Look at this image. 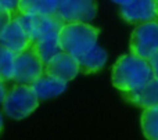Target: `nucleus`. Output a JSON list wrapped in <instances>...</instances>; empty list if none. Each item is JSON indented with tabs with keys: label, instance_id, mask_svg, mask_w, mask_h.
<instances>
[{
	"label": "nucleus",
	"instance_id": "f257e3e1",
	"mask_svg": "<svg viewBox=\"0 0 158 140\" xmlns=\"http://www.w3.org/2000/svg\"><path fill=\"white\" fill-rule=\"evenodd\" d=\"M153 78V71L148 61L131 53L119 57L112 67V85L122 92V94L143 88Z\"/></svg>",
	"mask_w": 158,
	"mask_h": 140
},
{
	"label": "nucleus",
	"instance_id": "f03ea898",
	"mask_svg": "<svg viewBox=\"0 0 158 140\" xmlns=\"http://www.w3.org/2000/svg\"><path fill=\"white\" fill-rule=\"evenodd\" d=\"M100 31L90 24H64L58 32L61 51L78 58L97 46Z\"/></svg>",
	"mask_w": 158,
	"mask_h": 140
},
{
	"label": "nucleus",
	"instance_id": "7ed1b4c3",
	"mask_svg": "<svg viewBox=\"0 0 158 140\" xmlns=\"http://www.w3.org/2000/svg\"><path fill=\"white\" fill-rule=\"evenodd\" d=\"M3 113L11 119H24L39 107V99L32 86L15 85L7 90L3 101Z\"/></svg>",
	"mask_w": 158,
	"mask_h": 140
},
{
	"label": "nucleus",
	"instance_id": "20e7f679",
	"mask_svg": "<svg viewBox=\"0 0 158 140\" xmlns=\"http://www.w3.org/2000/svg\"><path fill=\"white\" fill-rule=\"evenodd\" d=\"M131 54L150 60L158 53V21L137 25L131 35Z\"/></svg>",
	"mask_w": 158,
	"mask_h": 140
},
{
	"label": "nucleus",
	"instance_id": "39448f33",
	"mask_svg": "<svg viewBox=\"0 0 158 140\" xmlns=\"http://www.w3.org/2000/svg\"><path fill=\"white\" fill-rule=\"evenodd\" d=\"M44 75V64L40 61L35 50L31 47L27 51L15 56L13 68V80L17 85L32 86Z\"/></svg>",
	"mask_w": 158,
	"mask_h": 140
},
{
	"label": "nucleus",
	"instance_id": "423d86ee",
	"mask_svg": "<svg viewBox=\"0 0 158 140\" xmlns=\"http://www.w3.org/2000/svg\"><path fill=\"white\" fill-rule=\"evenodd\" d=\"M97 13V4L92 0L58 2L57 15L64 24H89Z\"/></svg>",
	"mask_w": 158,
	"mask_h": 140
},
{
	"label": "nucleus",
	"instance_id": "0eeeda50",
	"mask_svg": "<svg viewBox=\"0 0 158 140\" xmlns=\"http://www.w3.org/2000/svg\"><path fill=\"white\" fill-rule=\"evenodd\" d=\"M15 18L33 42L50 33H58L64 25L57 14L56 15H19L18 14Z\"/></svg>",
	"mask_w": 158,
	"mask_h": 140
},
{
	"label": "nucleus",
	"instance_id": "6e6552de",
	"mask_svg": "<svg viewBox=\"0 0 158 140\" xmlns=\"http://www.w3.org/2000/svg\"><path fill=\"white\" fill-rule=\"evenodd\" d=\"M119 14L126 22L133 25H142L146 22L158 21V3L154 0H135V2H121Z\"/></svg>",
	"mask_w": 158,
	"mask_h": 140
},
{
	"label": "nucleus",
	"instance_id": "1a4fd4ad",
	"mask_svg": "<svg viewBox=\"0 0 158 140\" xmlns=\"http://www.w3.org/2000/svg\"><path fill=\"white\" fill-rule=\"evenodd\" d=\"M32 38L25 32L17 18H13L10 24L4 28V31L0 35V44L8 49L14 54H21L32 47Z\"/></svg>",
	"mask_w": 158,
	"mask_h": 140
},
{
	"label": "nucleus",
	"instance_id": "9d476101",
	"mask_svg": "<svg viewBox=\"0 0 158 140\" xmlns=\"http://www.w3.org/2000/svg\"><path fill=\"white\" fill-rule=\"evenodd\" d=\"M44 74L68 83L79 74V65L75 57L61 51L44 65Z\"/></svg>",
	"mask_w": 158,
	"mask_h": 140
},
{
	"label": "nucleus",
	"instance_id": "9b49d317",
	"mask_svg": "<svg viewBox=\"0 0 158 140\" xmlns=\"http://www.w3.org/2000/svg\"><path fill=\"white\" fill-rule=\"evenodd\" d=\"M123 97L129 103L143 108V110L158 107V79L153 78L143 88L131 92V93H123Z\"/></svg>",
	"mask_w": 158,
	"mask_h": 140
},
{
	"label": "nucleus",
	"instance_id": "f8f14e48",
	"mask_svg": "<svg viewBox=\"0 0 158 140\" xmlns=\"http://www.w3.org/2000/svg\"><path fill=\"white\" fill-rule=\"evenodd\" d=\"M79 72L85 75L98 72L107 63V51L101 46H94L90 51L85 53L83 56L77 58Z\"/></svg>",
	"mask_w": 158,
	"mask_h": 140
},
{
	"label": "nucleus",
	"instance_id": "ddd939ff",
	"mask_svg": "<svg viewBox=\"0 0 158 140\" xmlns=\"http://www.w3.org/2000/svg\"><path fill=\"white\" fill-rule=\"evenodd\" d=\"M32 89L35 92V94L38 96L39 101H40V100L53 99V97H57L61 93H64L67 89V83L44 74L40 79H38L33 83Z\"/></svg>",
	"mask_w": 158,
	"mask_h": 140
},
{
	"label": "nucleus",
	"instance_id": "4468645a",
	"mask_svg": "<svg viewBox=\"0 0 158 140\" xmlns=\"http://www.w3.org/2000/svg\"><path fill=\"white\" fill-rule=\"evenodd\" d=\"M58 2L56 0H19V15H56Z\"/></svg>",
	"mask_w": 158,
	"mask_h": 140
},
{
	"label": "nucleus",
	"instance_id": "2eb2a0df",
	"mask_svg": "<svg viewBox=\"0 0 158 140\" xmlns=\"http://www.w3.org/2000/svg\"><path fill=\"white\" fill-rule=\"evenodd\" d=\"M32 49L35 50V53L44 65L49 64L58 53H61L58 33H50V35L35 40L32 43Z\"/></svg>",
	"mask_w": 158,
	"mask_h": 140
},
{
	"label": "nucleus",
	"instance_id": "dca6fc26",
	"mask_svg": "<svg viewBox=\"0 0 158 140\" xmlns=\"http://www.w3.org/2000/svg\"><path fill=\"white\" fill-rule=\"evenodd\" d=\"M142 129L146 139L158 140V107L144 110L142 114Z\"/></svg>",
	"mask_w": 158,
	"mask_h": 140
},
{
	"label": "nucleus",
	"instance_id": "f3484780",
	"mask_svg": "<svg viewBox=\"0 0 158 140\" xmlns=\"http://www.w3.org/2000/svg\"><path fill=\"white\" fill-rule=\"evenodd\" d=\"M15 54L0 44V82H7L13 79V68Z\"/></svg>",
	"mask_w": 158,
	"mask_h": 140
},
{
	"label": "nucleus",
	"instance_id": "a211bd4d",
	"mask_svg": "<svg viewBox=\"0 0 158 140\" xmlns=\"http://www.w3.org/2000/svg\"><path fill=\"white\" fill-rule=\"evenodd\" d=\"M0 10L10 13L15 18L18 15V2H11V0H0Z\"/></svg>",
	"mask_w": 158,
	"mask_h": 140
},
{
	"label": "nucleus",
	"instance_id": "6ab92c4d",
	"mask_svg": "<svg viewBox=\"0 0 158 140\" xmlns=\"http://www.w3.org/2000/svg\"><path fill=\"white\" fill-rule=\"evenodd\" d=\"M14 18V15H11L10 13H6V11L0 10V35L4 31V28L10 24V21Z\"/></svg>",
	"mask_w": 158,
	"mask_h": 140
},
{
	"label": "nucleus",
	"instance_id": "aec40b11",
	"mask_svg": "<svg viewBox=\"0 0 158 140\" xmlns=\"http://www.w3.org/2000/svg\"><path fill=\"white\" fill-rule=\"evenodd\" d=\"M148 64H150V67H151L154 79H158V53L157 54H154L153 57L148 60Z\"/></svg>",
	"mask_w": 158,
	"mask_h": 140
},
{
	"label": "nucleus",
	"instance_id": "412c9836",
	"mask_svg": "<svg viewBox=\"0 0 158 140\" xmlns=\"http://www.w3.org/2000/svg\"><path fill=\"white\" fill-rule=\"evenodd\" d=\"M6 94H7V88H6V85L3 82H0V104H3Z\"/></svg>",
	"mask_w": 158,
	"mask_h": 140
},
{
	"label": "nucleus",
	"instance_id": "4be33fe9",
	"mask_svg": "<svg viewBox=\"0 0 158 140\" xmlns=\"http://www.w3.org/2000/svg\"><path fill=\"white\" fill-rule=\"evenodd\" d=\"M2 130H3V115L0 113V133H2Z\"/></svg>",
	"mask_w": 158,
	"mask_h": 140
},
{
	"label": "nucleus",
	"instance_id": "5701e85b",
	"mask_svg": "<svg viewBox=\"0 0 158 140\" xmlns=\"http://www.w3.org/2000/svg\"><path fill=\"white\" fill-rule=\"evenodd\" d=\"M157 3H158V2H157Z\"/></svg>",
	"mask_w": 158,
	"mask_h": 140
}]
</instances>
